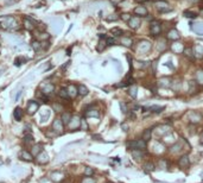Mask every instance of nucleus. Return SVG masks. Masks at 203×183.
I'll return each mask as SVG.
<instances>
[{
    "label": "nucleus",
    "mask_w": 203,
    "mask_h": 183,
    "mask_svg": "<svg viewBox=\"0 0 203 183\" xmlns=\"http://www.w3.org/2000/svg\"><path fill=\"white\" fill-rule=\"evenodd\" d=\"M132 156L137 159V158H141L144 156V150H132Z\"/></svg>",
    "instance_id": "nucleus-28"
},
{
    "label": "nucleus",
    "mask_w": 203,
    "mask_h": 183,
    "mask_svg": "<svg viewBox=\"0 0 203 183\" xmlns=\"http://www.w3.org/2000/svg\"><path fill=\"white\" fill-rule=\"evenodd\" d=\"M38 110H39V105L35 100H30L28 105H26V112H28V114H30V116H33Z\"/></svg>",
    "instance_id": "nucleus-2"
},
{
    "label": "nucleus",
    "mask_w": 203,
    "mask_h": 183,
    "mask_svg": "<svg viewBox=\"0 0 203 183\" xmlns=\"http://www.w3.org/2000/svg\"><path fill=\"white\" fill-rule=\"evenodd\" d=\"M196 82L203 83V71L202 70L197 71V74H196Z\"/></svg>",
    "instance_id": "nucleus-39"
},
{
    "label": "nucleus",
    "mask_w": 203,
    "mask_h": 183,
    "mask_svg": "<svg viewBox=\"0 0 203 183\" xmlns=\"http://www.w3.org/2000/svg\"><path fill=\"white\" fill-rule=\"evenodd\" d=\"M33 137L31 134H26L25 137H24V143L26 144V145H33Z\"/></svg>",
    "instance_id": "nucleus-31"
},
{
    "label": "nucleus",
    "mask_w": 203,
    "mask_h": 183,
    "mask_svg": "<svg viewBox=\"0 0 203 183\" xmlns=\"http://www.w3.org/2000/svg\"><path fill=\"white\" fill-rule=\"evenodd\" d=\"M154 168H156L154 164H153V163H150V162H147V163L144 164V169H145L146 171H153Z\"/></svg>",
    "instance_id": "nucleus-35"
},
{
    "label": "nucleus",
    "mask_w": 203,
    "mask_h": 183,
    "mask_svg": "<svg viewBox=\"0 0 203 183\" xmlns=\"http://www.w3.org/2000/svg\"><path fill=\"white\" fill-rule=\"evenodd\" d=\"M190 1H196V0H190Z\"/></svg>",
    "instance_id": "nucleus-55"
},
{
    "label": "nucleus",
    "mask_w": 203,
    "mask_h": 183,
    "mask_svg": "<svg viewBox=\"0 0 203 183\" xmlns=\"http://www.w3.org/2000/svg\"><path fill=\"white\" fill-rule=\"evenodd\" d=\"M53 91H55V85H52V83H45L42 88V93L44 95H50Z\"/></svg>",
    "instance_id": "nucleus-11"
},
{
    "label": "nucleus",
    "mask_w": 203,
    "mask_h": 183,
    "mask_svg": "<svg viewBox=\"0 0 203 183\" xmlns=\"http://www.w3.org/2000/svg\"><path fill=\"white\" fill-rule=\"evenodd\" d=\"M151 135H152L151 128H147V130H145L144 133H143V140H145V141L150 140V139H151Z\"/></svg>",
    "instance_id": "nucleus-27"
},
{
    "label": "nucleus",
    "mask_w": 203,
    "mask_h": 183,
    "mask_svg": "<svg viewBox=\"0 0 203 183\" xmlns=\"http://www.w3.org/2000/svg\"><path fill=\"white\" fill-rule=\"evenodd\" d=\"M53 110H55L56 112H61V111H63V107L61 105H58V104H55L53 105Z\"/></svg>",
    "instance_id": "nucleus-48"
},
{
    "label": "nucleus",
    "mask_w": 203,
    "mask_h": 183,
    "mask_svg": "<svg viewBox=\"0 0 203 183\" xmlns=\"http://www.w3.org/2000/svg\"><path fill=\"white\" fill-rule=\"evenodd\" d=\"M170 83H171V80L170 79H167V77H165V79H160L159 81H158V86H160V87H169L170 86Z\"/></svg>",
    "instance_id": "nucleus-25"
},
{
    "label": "nucleus",
    "mask_w": 203,
    "mask_h": 183,
    "mask_svg": "<svg viewBox=\"0 0 203 183\" xmlns=\"http://www.w3.org/2000/svg\"><path fill=\"white\" fill-rule=\"evenodd\" d=\"M82 183H95V182H94V181H93L90 177H87V178H86V180H84Z\"/></svg>",
    "instance_id": "nucleus-51"
},
{
    "label": "nucleus",
    "mask_w": 203,
    "mask_h": 183,
    "mask_svg": "<svg viewBox=\"0 0 203 183\" xmlns=\"http://www.w3.org/2000/svg\"><path fill=\"white\" fill-rule=\"evenodd\" d=\"M150 33L152 36H159L161 33V26L158 22H153L150 25Z\"/></svg>",
    "instance_id": "nucleus-3"
},
{
    "label": "nucleus",
    "mask_w": 203,
    "mask_h": 183,
    "mask_svg": "<svg viewBox=\"0 0 203 183\" xmlns=\"http://www.w3.org/2000/svg\"><path fill=\"white\" fill-rule=\"evenodd\" d=\"M145 147H146V141L143 140V139H140V140H137V149L138 150H145ZM135 149V150H137Z\"/></svg>",
    "instance_id": "nucleus-32"
},
{
    "label": "nucleus",
    "mask_w": 203,
    "mask_h": 183,
    "mask_svg": "<svg viewBox=\"0 0 203 183\" xmlns=\"http://www.w3.org/2000/svg\"><path fill=\"white\" fill-rule=\"evenodd\" d=\"M82 130L87 131L88 130V124H87V120L86 119H81V126H80Z\"/></svg>",
    "instance_id": "nucleus-45"
},
{
    "label": "nucleus",
    "mask_w": 203,
    "mask_h": 183,
    "mask_svg": "<svg viewBox=\"0 0 203 183\" xmlns=\"http://www.w3.org/2000/svg\"><path fill=\"white\" fill-rule=\"evenodd\" d=\"M58 96L62 98V99H68L69 98V95H68V91L65 89V88H61L59 92H58Z\"/></svg>",
    "instance_id": "nucleus-33"
},
{
    "label": "nucleus",
    "mask_w": 203,
    "mask_h": 183,
    "mask_svg": "<svg viewBox=\"0 0 203 183\" xmlns=\"http://www.w3.org/2000/svg\"><path fill=\"white\" fill-rule=\"evenodd\" d=\"M77 91H78V94L81 96H86L87 94H88V88L84 86V85H80V86H77Z\"/></svg>",
    "instance_id": "nucleus-21"
},
{
    "label": "nucleus",
    "mask_w": 203,
    "mask_h": 183,
    "mask_svg": "<svg viewBox=\"0 0 203 183\" xmlns=\"http://www.w3.org/2000/svg\"><path fill=\"white\" fill-rule=\"evenodd\" d=\"M23 24H24V28L28 31H33V30H35V26L36 25H35V23H33L30 18H25Z\"/></svg>",
    "instance_id": "nucleus-12"
},
{
    "label": "nucleus",
    "mask_w": 203,
    "mask_h": 183,
    "mask_svg": "<svg viewBox=\"0 0 203 183\" xmlns=\"http://www.w3.org/2000/svg\"><path fill=\"white\" fill-rule=\"evenodd\" d=\"M182 150V144H179V143H177V144H175L172 147H171V152H179Z\"/></svg>",
    "instance_id": "nucleus-41"
},
{
    "label": "nucleus",
    "mask_w": 203,
    "mask_h": 183,
    "mask_svg": "<svg viewBox=\"0 0 203 183\" xmlns=\"http://www.w3.org/2000/svg\"><path fill=\"white\" fill-rule=\"evenodd\" d=\"M19 157L22 158L23 161H26V162H32L33 161V155L28 150H22L20 151Z\"/></svg>",
    "instance_id": "nucleus-8"
},
{
    "label": "nucleus",
    "mask_w": 203,
    "mask_h": 183,
    "mask_svg": "<svg viewBox=\"0 0 203 183\" xmlns=\"http://www.w3.org/2000/svg\"><path fill=\"white\" fill-rule=\"evenodd\" d=\"M86 116H87V117H95V118H99L100 113H99L98 110H89V111L86 112Z\"/></svg>",
    "instance_id": "nucleus-29"
},
{
    "label": "nucleus",
    "mask_w": 203,
    "mask_h": 183,
    "mask_svg": "<svg viewBox=\"0 0 203 183\" xmlns=\"http://www.w3.org/2000/svg\"><path fill=\"white\" fill-rule=\"evenodd\" d=\"M159 164H160L161 168H166V166H167V162L164 161V159H160V161H159Z\"/></svg>",
    "instance_id": "nucleus-49"
},
{
    "label": "nucleus",
    "mask_w": 203,
    "mask_h": 183,
    "mask_svg": "<svg viewBox=\"0 0 203 183\" xmlns=\"http://www.w3.org/2000/svg\"><path fill=\"white\" fill-rule=\"evenodd\" d=\"M39 113H40V120H42V121L48 120L49 117H50V110H49V108H43V110L40 111Z\"/></svg>",
    "instance_id": "nucleus-18"
},
{
    "label": "nucleus",
    "mask_w": 203,
    "mask_h": 183,
    "mask_svg": "<svg viewBox=\"0 0 203 183\" xmlns=\"http://www.w3.org/2000/svg\"><path fill=\"white\" fill-rule=\"evenodd\" d=\"M201 141L203 143V133H202V137H201Z\"/></svg>",
    "instance_id": "nucleus-54"
},
{
    "label": "nucleus",
    "mask_w": 203,
    "mask_h": 183,
    "mask_svg": "<svg viewBox=\"0 0 203 183\" xmlns=\"http://www.w3.org/2000/svg\"><path fill=\"white\" fill-rule=\"evenodd\" d=\"M135 1H138V3H145V1H150V0H135Z\"/></svg>",
    "instance_id": "nucleus-53"
},
{
    "label": "nucleus",
    "mask_w": 203,
    "mask_h": 183,
    "mask_svg": "<svg viewBox=\"0 0 203 183\" xmlns=\"http://www.w3.org/2000/svg\"><path fill=\"white\" fill-rule=\"evenodd\" d=\"M64 177V175L62 172H59V171H56V172H52L51 175V180L53 182H59V181H62Z\"/></svg>",
    "instance_id": "nucleus-19"
},
{
    "label": "nucleus",
    "mask_w": 203,
    "mask_h": 183,
    "mask_svg": "<svg viewBox=\"0 0 203 183\" xmlns=\"http://www.w3.org/2000/svg\"><path fill=\"white\" fill-rule=\"evenodd\" d=\"M93 175H94V170H93L92 168L87 166V168L84 169V176H87V177H92Z\"/></svg>",
    "instance_id": "nucleus-40"
},
{
    "label": "nucleus",
    "mask_w": 203,
    "mask_h": 183,
    "mask_svg": "<svg viewBox=\"0 0 203 183\" xmlns=\"http://www.w3.org/2000/svg\"><path fill=\"white\" fill-rule=\"evenodd\" d=\"M36 161H37V163L40 164V165H43V164H46L49 162V155L46 153L45 151H42L40 153H38L36 156Z\"/></svg>",
    "instance_id": "nucleus-4"
},
{
    "label": "nucleus",
    "mask_w": 203,
    "mask_h": 183,
    "mask_svg": "<svg viewBox=\"0 0 203 183\" xmlns=\"http://www.w3.org/2000/svg\"><path fill=\"white\" fill-rule=\"evenodd\" d=\"M118 16L117 15H111L109 17H108L107 18V22H114V20H118Z\"/></svg>",
    "instance_id": "nucleus-47"
},
{
    "label": "nucleus",
    "mask_w": 203,
    "mask_h": 183,
    "mask_svg": "<svg viewBox=\"0 0 203 183\" xmlns=\"http://www.w3.org/2000/svg\"><path fill=\"white\" fill-rule=\"evenodd\" d=\"M106 183H111V182H106Z\"/></svg>",
    "instance_id": "nucleus-56"
},
{
    "label": "nucleus",
    "mask_w": 203,
    "mask_h": 183,
    "mask_svg": "<svg viewBox=\"0 0 203 183\" xmlns=\"http://www.w3.org/2000/svg\"><path fill=\"white\" fill-rule=\"evenodd\" d=\"M140 18L139 17H137V16H134V17H132L130 20H128V26H130L131 29H133V30H137L139 26H140Z\"/></svg>",
    "instance_id": "nucleus-6"
},
{
    "label": "nucleus",
    "mask_w": 203,
    "mask_h": 183,
    "mask_svg": "<svg viewBox=\"0 0 203 183\" xmlns=\"http://www.w3.org/2000/svg\"><path fill=\"white\" fill-rule=\"evenodd\" d=\"M134 13L137 15V17H146L147 16V9L145 6H137L134 9Z\"/></svg>",
    "instance_id": "nucleus-10"
},
{
    "label": "nucleus",
    "mask_w": 203,
    "mask_h": 183,
    "mask_svg": "<svg viewBox=\"0 0 203 183\" xmlns=\"http://www.w3.org/2000/svg\"><path fill=\"white\" fill-rule=\"evenodd\" d=\"M120 43L125 45V46H128V48H131L132 44H133V39L131 37H127V36H123L120 39Z\"/></svg>",
    "instance_id": "nucleus-15"
},
{
    "label": "nucleus",
    "mask_w": 203,
    "mask_h": 183,
    "mask_svg": "<svg viewBox=\"0 0 203 183\" xmlns=\"http://www.w3.org/2000/svg\"><path fill=\"white\" fill-rule=\"evenodd\" d=\"M43 150H42V146L40 145H32V150H31V153L32 155H35V156H37L38 153H40Z\"/></svg>",
    "instance_id": "nucleus-30"
},
{
    "label": "nucleus",
    "mask_w": 203,
    "mask_h": 183,
    "mask_svg": "<svg viewBox=\"0 0 203 183\" xmlns=\"http://www.w3.org/2000/svg\"><path fill=\"white\" fill-rule=\"evenodd\" d=\"M121 128H123L125 132H127V131H128V125H127L126 123H123V124H121Z\"/></svg>",
    "instance_id": "nucleus-50"
},
{
    "label": "nucleus",
    "mask_w": 203,
    "mask_h": 183,
    "mask_svg": "<svg viewBox=\"0 0 203 183\" xmlns=\"http://www.w3.org/2000/svg\"><path fill=\"white\" fill-rule=\"evenodd\" d=\"M146 110L150 112H153V113H159L164 110V106H151V107H147Z\"/></svg>",
    "instance_id": "nucleus-24"
},
{
    "label": "nucleus",
    "mask_w": 203,
    "mask_h": 183,
    "mask_svg": "<svg viewBox=\"0 0 203 183\" xmlns=\"http://www.w3.org/2000/svg\"><path fill=\"white\" fill-rule=\"evenodd\" d=\"M23 110L20 107H16L14 108V111H13V117H14V119L16 120H22V118H23Z\"/></svg>",
    "instance_id": "nucleus-17"
},
{
    "label": "nucleus",
    "mask_w": 203,
    "mask_h": 183,
    "mask_svg": "<svg viewBox=\"0 0 203 183\" xmlns=\"http://www.w3.org/2000/svg\"><path fill=\"white\" fill-rule=\"evenodd\" d=\"M150 49H151V44L148 43V42H146V40H144V42H141V43L139 44V51H140V52L145 54L146 51H148Z\"/></svg>",
    "instance_id": "nucleus-16"
},
{
    "label": "nucleus",
    "mask_w": 203,
    "mask_h": 183,
    "mask_svg": "<svg viewBox=\"0 0 203 183\" xmlns=\"http://www.w3.org/2000/svg\"><path fill=\"white\" fill-rule=\"evenodd\" d=\"M31 45H32V48L35 49L36 51L42 49V45H40V42H39V40H33V42L31 43Z\"/></svg>",
    "instance_id": "nucleus-38"
},
{
    "label": "nucleus",
    "mask_w": 203,
    "mask_h": 183,
    "mask_svg": "<svg viewBox=\"0 0 203 183\" xmlns=\"http://www.w3.org/2000/svg\"><path fill=\"white\" fill-rule=\"evenodd\" d=\"M111 33H112L114 37H123L124 31L121 30V29H119V28H113V29L111 30Z\"/></svg>",
    "instance_id": "nucleus-22"
},
{
    "label": "nucleus",
    "mask_w": 203,
    "mask_h": 183,
    "mask_svg": "<svg viewBox=\"0 0 203 183\" xmlns=\"http://www.w3.org/2000/svg\"><path fill=\"white\" fill-rule=\"evenodd\" d=\"M67 91H68V95H69V98H76L78 95L77 87L75 85H69L67 87Z\"/></svg>",
    "instance_id": "nucleus-9"
},
{
    "label": "nucleus",
    "mask_w": 203,
    "mask_h": 183,
    "mask_svg": "<svg viewBox=\"0 0 203 183\" xmlns=\"http://www.w3.org/2000/svg\"><path fill=\"white\" fill-rule=\"evenodd\" d=\"M167 39H171V40H177V39H179V33H178V31L177 30H175V29H172V30H170L167 32Z\"/></svg>",
    "instance_id": "nucleus-14"
},
{
    "label": "nucleus",
    "mask_w": 203,
    "mask_h": 183,
    "mask_svg": "<svg viewBox=\"0 0 203 183\" xmlns=\"http://www.w3.org/2000/svg\"><path fill=\"white\" fill-rule=\"evenodd\" d=\"M22 94H23V92H18V94H17V96H16V101H18V100L20 99V96H22Z\"/></svg>",
    "instance_id": "nucleus-52"
},
{
    "label": "nucleus",
    "mask_w": 203,
    "mask_h": 183,
    "mask_svg": "<svg viewBox=\"0 0 203 183\" xmlns=\"http://www.w3.org/2000/svg\"><path fill=\"white\" fill-rule=\"evenodd\" d=\"M178 164H179V166H181V168H188L189 165H190V161H189V157H188L187 155L182 156V157L179 158Z\"/></svg>",
    "instance_id": "nucleus-13"
},
{
    "label": "nucleus",
    "mask_w": 203,
    "mask_h": 183,
    "mask_svg": "<svg viewBox=\"0 0 203 183\" xmlns=\"http://www.w3.org/2000/svg\"><path fill=\"white\" fill-rule=\"evenodd\" d=\"M128 94H130V96L132 99H135L137 98V94H138V89H137V87L135 86H132L130 89H128Z\"/></svg>",
    "instance_id": "nucleus-26"
},
{
    "label": "nucleus",
    "mask_w": 203,
    "mask_h": 183,
    "mask_svg": "<svg viewBox=\"0 0 203 183\" xmlns=\"http://www.w3.org/2000/svg\"><path fill=\"white\" fill-rule=\"evenodd\" d=\"M106 46H107L106 39H100V40H99V44H98V46H96V50H98L99 52H101V51L105 50Z\"/></svg>",
    "instance_id": "nucleus-23"
},
{
    "label": "nucleus",
    "mask_w": 203,
    "mask_h": 183,
    "mask_svg": "<svg viewBox=\"0 0 203 183\" xmlns=\"http://www.w3.org/2000/svg\"><path fill=\"white\" fill-rule=\"evenodd\" d=\"M63 126H64V124L62 123V120L61 119H55L53 120L52 128H53V131H55L56 134H61L63 132Z\"/></svg>",
    "instance_id": "nucleus-5"
},
{
    "label": "nucleus",
    "mask_w": 203,
    "mask_h": 183,
    "mask_svg": "<svg viewBox=\"0 0 203 183\" xmlns=\"http://www.w3.org/2000/svg\"><path fill=\"white\" fill-rule=\"evenodd\" d=\"M68 126H69L71 130H76V128H80L81 126V119L78 117H71V120H70V123L68 124Z\"/></svg>",
    "instance_id": "nucleus-7"
},
{
    "label": "nucleus",
    "mask_w": 203,
    "mask_h": 183,
    "mask_svg": "<svg viewBox=\"0 0 203 183\" xmlns=\"http://www.w3.org/2000/svg\"><path fill=\"white\" fill-rule=\"evenodd\" d=\"M120 18L123 19L124 22H127V23H128V20H130L132 17H131V15H130V13H123V15L120 16Z\"/></svg>",
    "instance_id": "nucleus-44"
},
{
    "label": "nucleus",
    "mask_w": 203,
    "mask_h": 183,
    "mask_svg": "<svg viewBox=\"0 0 203 183\" xmlns=\"http://www.w3.org/2000/svg\"><path fill=\"white\" fill-rule=\"evenodd\" d=\"M154 6H156V9L161 13H166V12L172 11V7H170V5H169L166 1H164V0H156Z\"/></svg>",
    "instance_id": "nucleus-1"
},
{
    "label": "nucleus",
    "mask_w": 203,
    "mask_h": 183,
    "mask_svg": "<svg viewBox=\"0 0 203 183\" xmlns=\"http://www.w3.org/2000/svg\"><path fill=\"white\" fill-rule=\"evenodd\" d=\"M127 147L131 149V150H135L137 149V140H131V141H127Z\"/></svg>",
    "instance_id": "nucleus-37"
},
{
    "label": "nucleus",
    "mask_w": 203,
    "mask_h": 183,
    "mask_svg": "<svg viewBox=\"0 0 203 183\" xmlns=\"http://www.w3.org/2000/svg\"><path fill=\"white\" fill-rule=\"evenodd\" d=\"M37 38H38V40H43L44 42V40H48L50 38V35L49 33H46V32H40Z\"/></svg>",
    "instance_id": "nucleus-34"
},
{
    "label": "nucleus",
    "mask_w": 203,
    "mask_h": 183,
    "mask_svg": "<svg viewBox=\"0 0 203 183\" xmlns=\"http://www.w3.org/2000/svg\"><path fill=\"white\" fill-rule=\"evenodd\" d=\"M106 42H107V45H114L117 44V40L114 37H107L106 38Z\"/></svg>",
    "instance_id": "nucleus-42"
},
{
    "label": "nucleus",
    "mask_w": 203,
    "mask_h": 183,
    "mask_svg": "<svg viewBox=\"0 0 203 183\" xmlns=\"http://www.w3.org/2000/svg\"><path fill=\"white\" fill-rule=\"evenodd\" d=\"M61 120H62V123L64 125H68L70 123V120H71V114L69 112H64L62 114V118H61Z\"/></svg>",
    "instance_id": "nucleus-20"
},
{
    "label": "nucleus",
    "mask_w": 203,
    "mask_h": 183,
    "mask_svg": "<svg viewBox=\"0 0 203 183\" xmlns=\"http://www.w3.org/2000/svg\"><path fill=\"white\" fill-rule=\"evenodd\" d=\"M120 108H121V111H123V113H127L128 110H127V105L124 102V101H120Z\"/></svg>",
    "instance_id": "nucleus-46"
},
{
    "label": "nucleus",
    "mask_w": 203,
    "mask_h": 183,
    "mask_svg": "<svg viewBox=\"0 0 203 183\" xmlns=\"http://www.w3.org/2000/svg\"><path fill=\"white\" fill-rule=\"evenodd\" d=\"M183 15H184V17H187V18H196V16H197L195 12L189 11V10H185V11L183 12Z\"/></svg>",
    "instance_id": "nucleus-36"
},
{
    "label": "nucleus",
    "mask_w": 203,
    "mask_h": 183,
    "mask_svg": "<svg viewBox=\"0 0 203 183\" xmlns=\"http://www.w3.org/2000/svg\"><path fill=\"white\" fill-rule=\"evenodd\" d=\"M184 55L188 57H194V54H192V49L191 48H188V49H183Z\"/></svg>",
    "instance_id": "nucleus-43"
}]
</instances>
